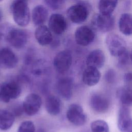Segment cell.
<instances>
[{
	"label": "cell",
	"instance_id": "1",
	"mask_svg": "<svg viewBox=\"0 0 132 132\" xmlns=\"http://www.w3.org/2000/svg\"><path fill=\"white\" fill-rule=\"evenodd\" d=\"M14 22L19 26L25 27L30 21V15L27 2L14 0L11 6Z\"/></svg>",
	"mask_w": 132,
	"mask_h": 132
},
{
	"label": "cell",
	"instance_id": "2",
	"mask_svg": "<svg viewBox=\"0 0 132 132\" xmlns=\"http://www.w3.org/2000/svg\"><path fill=\"white\" fill-rule=\"evenodd\" d=\"M22 91L21 86L14 81H5L0 84V101L8 103L12 99L18 98Z\"/></svg>",
	"mask_w": 132,
	"mask_h": 132
},
{
	"label": "cell",
	"instance_id": "3",
	"mask_svg": "<svg viewBox=\"0 0 132 132\" xmlns=\"http://www.w3.org/2000/svg\"><path fill=\"white\" fill-rule=\"evenodd\" d=\"M89 14L88 6L84 3H80L69 7L67 15L70 20L74 23L80 24L85 22Z\"/></svg>",
	"mask_w": 132,
	"mask_h": 132
},
{
	"label": "cell",
	"instance_id": "4",
	"mask_svg": "<svg viewBox=\"0 0 132 132\" xmlns=\"http://www.w3.org/2000/svg\"><path fill=\"white\" fill-rule=\"evenodd\" d=\"M91 24L94 30L101 32H107L113 28L114 19L111 14H96L92 18Z\"/></svg>",
	"mask_w": 132,
	"mask_h": 132
},
{
	"label": "cell",
	"instance_id": "5",
	"mask_svg": "<svg viewBox=\"0 0 132 132\" xmlns=\"http://www.w3.org/2000/svg\"><path fill=\"white\" fill-rule=\"evenodd\" d=\"M106 43L110 54L118 57L126 51V44L124 40L115 34H109L106 37Z\"/></svg>",
	"mask_w": 132,
	"mask_h": 132
},
{
	"label": "cell",
	"instance_id": "6",
	"mask_svg": "<svg viewBox=\"0 0 132 132\" xmlns=\"http://www.w3.org/2000/svg\"><path fill=\"white\" fill-rule=\"evenodd\" d=\"M66 116L69 121L76 126L83 125L87 121V116L82 108L77 104H72L68 107Z\"/></svg>",
	"mask_w": 132,
	"mask_h": 132
},
{
	"label": "cell",
	"instance_id": "7",
	"mask_svg": "<svg viewBox=\"0 0 132 132\" xmlns=\"http://www.w3.org/2000/svg\"><path fill=\"white\" fill-rule=\"evenodd\" d=\"M72 63V56L69 50H63L59 52L54 59V67L60 73L67 72Z\"/></svg>",
	"mask_w": 132,
	"mask_h": 132
},
{
	"label": "cell",
	"instance_id": "8",
	"mask_svg": "<svg viewBox=\"0 0 132 132\" xmlns=\"http://www.w3.org/2000/svg\"><path fill=\"white\" fill-rule=\"evenodd\" d=\"M94 29L88 26H81L75 32V40L76 43L82 46L90 44L95 39Z\"/></svg>",
	"mask_w": 132,
	"mask_h": 132
},
{
	"label": "cell",
	"instance_id": "9",
	"mask_svg": "<svg viewBox=\"0 0 132 132\" xmlns=\"http://www.w3.org/2000/svg\"><path fill=\"white\" fill-rule=\"evenodd\" d=\"M6 40L10 45L15 48H21L27 43V35L23 30L12 28L7 32Z\"/></svg>",
	"mask_w": 132,
	"mask_h": 132
},
{
	"label": "cell",
	"instance_id": "10",
	"mask_svg": "<svg viewBox=\"0 0 132 132\" xmlns=\"http://www.w3.org/2000/svg\"><path fill=\"white\" fill-rule=\"evenodd\" d=\"M42 105L41 97L36 93H30L27 95L22 105L25 113L29 116L36 114L39 110Z\"/></svg>",
	"mask_w": 132,
	"mask_h": 132
},
{
	"label": "cell",
	"instance_id": "11",
	"mask_svg": "<svg viewBox=\"0 0 132 132\" xmlns=\"http://www.w3.org/2000/svg\"><path fill=\"white\" fill-rule=\"evenodd\" d=\"M118 127L121 132H132V116L128 107L121 106L118 117Z\"/></svg>",
	"mask_w": 132,
	"mask_h": 132
},
{
	"label": "cell",
	"instance_id": "12",
	"mask_svg": "<svg viewBox=\"0 0 132 132\" xmlns=\"http://www.w3.org/2000/svg\"><path fill=\"white\" fill-rule=\"evenodd\" d=\"M89 103L91 108L97 113L106 112L110 106L109 99L101 93H94L92 94L90 98Z\"/></svg>",
	"mask_w": 132,
	"mask_h": 132
},
{
	"label": "cell",
	"instance_id": "13",
	"mask_svg": "<svg viewBox=\"0 0 132 132\" xmlns=\"http://www.w3.org/2000/svg\"><path fill=\"white\" fill-rule=\"evenodd\" d=\"M18 59L13 52L8 47L0 49V67L5 69L14 68L18 63Z\"/></svg>",
	"mask_w": 132,
	"mask_h": 132
},
{
	"label": "cell",
	"instance_id": "14",
	"mask_svg": "<svg viewBox=\"0 0 132 132\" xmlns=\"http://www.w3.org/2000/svg\"><path fill=\"white\" fill-rule=\"evenodd\" d=\"M49 29L56 35H59L64 32L67 27V21L63 15L60 14H53L48 21Z\"/></svg>",
	"mask_w": 132,
	"mask_h": 132
},
{
	"label": "cell",
	"instance_id": "15",
	"mask_svg": "<svg viewBox=\"0 0 132 132\" xmlns=\"http://www.w3.org/2000/svg\"><path fill=\"white\" fill-rule=\"evenodd\" d=\"M57 89L59 95L66 100H70L72 95L73 80L70 77L60 79L57 84Z\"/></svg>",
	"mask_w": 132,
	"mask_h": 132
},
{
	"label": "cell",
	"instance_id": "16",
	"mask_svg": "<svg viewBox=\"0 0 132 132\" xmlns=\"http://www.w3.org/2000/svg\"><path fill=\"white\" fill-rule=\"evenodd\" d=\"M101 76V74L98 69L92 67H87L83 72L82 79L86 85L92 87L98 82Z\"/></svg>",
	"mask_w": 132,
	"mask_h": 132
},
{
	"label": "cell",
	"instance_id": "17",
	"mask_svg": "<svg viewBox=\"0 0 132 132\" xmlns=\"http://www.w3.org/2000/svg\"><path fill=\"white\" fill-rule=\"evenodd\" d=\"M105 62V56L104 52L100 49H96L89 54L86 62L87 67H92L98 69L104 65Z\"/></svg>",
	"mask_w": 132,
	"mask_h": 132
},
{
	"label": "cell",
	"instance_id": "18",
	"mask_svg": "<svg viewBox=\"0 0 132 132\" xmlns=\"http://www.w3.org/2000/svg\"><path fill=\"white\" fill-rule=\"evenodd\" d=\"M35 36L38 43L42 46L50 44L53 40L51 30L43 25H40L37 28Z\"/></svg>",
	"mask_w": 132,
	"mask_h": 132
},
{
	"label": "cell",
	"instance_id": "19",
	"mask_svg": "<svg viewBox=\"0 0 132 132\" xmlns=\"http://www.w3.org/2000/svg\"><path fill=\"white\" fill-rule=\"evenodd\" d=\"M45 109L47 112L52 116L59 114L61 109V102L60 99L53 95L48 96L45 103Z\"/></svg>",
	"mask_w": 132,
	"mask_h": 132
},
{
	"label": "cell",
	"instance_id": "20",
	"mask_svg": "<svg viewBox=\"0 0 132 132\" xmlns=\"http://www.w3.org/2000/svg\"><path fill=\"white\" fill-rule=\"evenodd\" d=\"M119 28L121 32L126 36L132 35V14H122L119 20Z\"/></svg>",
	"mask_w": 132,
	"mask_h": 132
},
{
	"label": "cell",
	"instance_id": "21",
	"mask_svg": "<svg viewBox=\"0 0 132 132\" xmlns=\"http://www.w3.org/2000/svg\"><path fill=\"white\" fill-rule=\"evenodd\" d=\"M48 16L47 9L42 5L36 6L32 11V20L36 26L43 25L46 21Z\"/></svg>",
	"mask_w": 132,
	"mask_h": 132
},
{
	"label": "cell",
	"instance_id": "22",
	"mask_svg": "<svg viewBox=\"0 0 132 132\" xmlns=\"http://www.w3.org/2000/svg\"><path fill=\"white\" fill-rule=\"evenodd\" d=\"M116 96L122 106L129 107L132 105V90L127 87L119 88Z\"/></svg>",
	"mask_w": 132,
	"mask_h": 132
},
{
	"label": "cell",
	"instance_id": "23",
	"mask_svg": "<svg viewBox=\"0 0 132 132\" xmlns=\"http://www.w3.org/2000/svg\"><path fill=\"white\" fill-rule=\"evenodd\" d=\"M14 115L11 111L0 109V129L6 130L9 129L14 122Z\"/></svg>",
	"mask_w": 132,
	"mask_h": 132
},
{
	"label": "cell",
	"instance_id": "24",
	"mask_svg": "<svg viewBox=\"0 0 132 132\" xmlns=\"http://www.w3.org/2000/svg\"><path fill=\"white\" fill-rule=\"evenodd\" d=\"M118 0H99L98 9L100 13L110 15L114 10Z\"/></svg>",
	"mask_w": 132,
	"mask_h": 132
},
{
	"label": "cell",
	"instance_id": "25",
	"mask_svg": "<svg viewBox=\"0 0 132 132\" xmlns=\"http://www.w3.org/2000/svg\"><path fill=\"white\" fill-rule=\"evenodd\" d=\"M92 132H109V128L106 121L97 120L93 121L90 125Z\"/></svg>",
	"mask_w": 132,
	"mask_h": 132
},
{
	"label": "cell",
	"instance_id": "26",
	"mask_svg": "<svg viewBox=\"0 0 132 132\" xmlns=\"http://www.w3.org/2000/svg\"><path fill=\"white\" fill-rule=\"evenodd\" d=\"M118 57V67L121 69L125 68L128 65L129 61L130 60V55L129 54L128 52L126 50L123 53L119 56Z\"/></svg>",
	"mask_w": 132,
	"mask_h": 132
},
{
	"label": "cell",
	"instance_id": "27",
	"mask_svg": "<svg viewBox=\"0 0 132 132\" xmlns=\"http://www.w3.org/2000/svg\"><path fill=\"white\" fill-rule=\"evenodd\" d=\"M17 132H35L34 124L31 121H25L20 124Z\"/></svg>",
	"mask_w": 132,
	"mask_h": 132
},
{
	"label": "cell",
	"instance_id": "28",
	"mask_svg": "<svg viewBox=\"0 0 132 132\" xmlns=\"http://www.w3.org/2000/svg\"><path fill=\"white\" fill-rule=\"evenodd\" d=\"M46 5L51 9L56 10L61 8L65 3V0H44Z\"/></svg>",
	"mask_w": 132,
	"mask_h": 132
},
{
	"label": "cell",
	"instance_id": "29",
	"mask_svg": "<svg viewBox=\"0 0 132 132\" xmlns=\"http://www.w3.org/2000/svg\"><path fill=\"white\" fill-rule=\"evenodd\" d=\"M105 79L109 84H113L117 79V74L116 71L112 69H108L105 73Z\"/></svg>",
	"mask_w": 132,
	"mask_h": 132
},
{
	"label": "cell",
	"instance_id": "30",
	"mask_svg": "<svg viewBox=\"0 0 132 132\" xmlns=\"http://www.w3.org/2000/svg\"><path fill=\"white\" fill-rule=\"evenodd\" d=\"M123 80L126 87L130 88L132 86V72H128L124 74Z\"/></svg>",
	"mask_w": 132,
	"mask_h": 132
},
{
	"label": "cell",
	"instance_id": "31",
	"mask_svg": "<svg viewBox=\"0 0 132 132\" xmlns=\"http://www.w3.org/2000/svg\"><path fill=\"white\" fill-rule=\"evenodd\" d=\"M3 18V13L2 11V10L0 9V21L2 20Z\"/></svg>",
	"mask_w": 132,
	"mask_h": 132
},
{
	"label": "cell",
	"instance_id": "32",
	"mask_svg": "<svg viewBox=\"0 0 132 132\" xmlns=\"http://www.w3.org/2000/svg\"><path fill=\"white\" fill-rule=\"evenodd\" d=\"M130 60L132 63V50L131 51V53L130 54Z\"/></svg>",
	"mask_w": 132,
	"mask_h": 132
},
{
	"label": "cell",
	"instance_id": "33",
	"mask_svg": "<svg viewBox=\"0 0 132 132\" xmlns=\"http://www.w3.org/2000/svg\"><path fill=\"white\" fill-rule=\"evenodd\" d=\"M15 1H23V2H27L28 0H15Z\"/></svg>",
	"mask_w": 132,
	"mask_h": 132
},
{
	"label": "cell",
	"instance_id": "34",
	"mask_svg": "<svg viewBox=\"0 0 132 132\" xmlns=\"http://www.w3.org/2000/svg\"><path fill=\"white\" fill-rule=\"evenodd\" d=\"M1 36H2V33H1V31H0V39H1Z\"/></svg>",
	"mask_w": 132,
	"mask_h": 132
},
{
	"label": "cell",
	"instance_id": "35",
	"mask_svg": "<svg viewBox=\"0 0 132 132\" xmlns=\"http://www.w3.org/2000/svg\"><path fill=\"white\" fill-rule=\"evenodd\" d=\"M2 1V0H0V2H1V1Z\"/></svg>",
	"mask_w": 132,
	"mask_h": 132
}]
</instances>
